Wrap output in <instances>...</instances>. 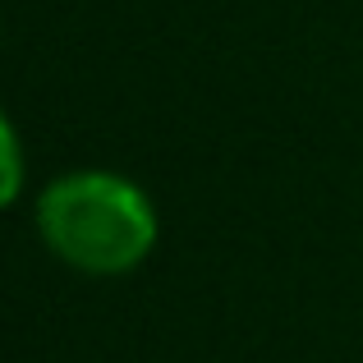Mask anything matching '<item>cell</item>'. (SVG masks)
<instances>
[{"label":"cell","instance_id":"6da1fadb","mask_svg":"<svg viewBox=\"0 0 363 363\" xmlns=\"http://www.w3.org/2000/svg\"><path fill=\"white\" fill-rule=\"evenodd\" d=\"M33 221L42 244L83 276H129L152 257L161 216L152 194L120 170H60L37 194Z\"/></svg>","mask_w":363,"mask_h":363},{"label":"cell","instance_id":"7a4b0ae2","mask_svg":"<svg viewBox=\"0 0 363 363\" xmlns=\"http://www.w3.org/2000/svg\"><path fill=\"white\" fill-rule=\"evenodd\" d=\"M23 179H28V157H23V143H18L14 120L5 116L0 106V212L14 207L23 198Z\"/></svg>","mask_w":363,"mask_h":363}]
</instances>
